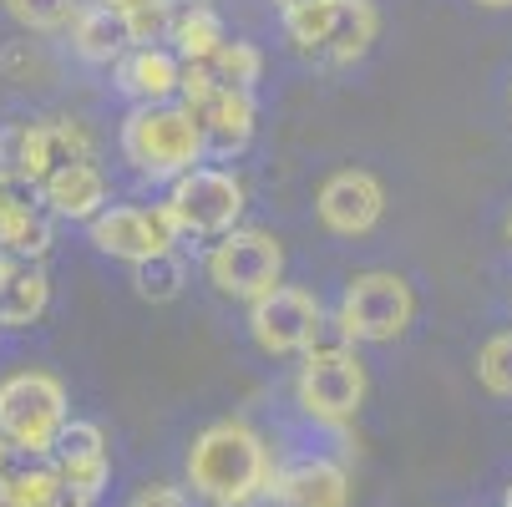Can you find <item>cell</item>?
Segmentation results:
<instances>
[{
	"mask_svg": "<svg viewBox=\"0 0 512 507\" xmlns=\"http://www.w3.org/2000/svg\"><path fill=\"white\" fill-rule=\"evenodd\" d=\"M274 482V467H269V447L264 437L229 416V421H213L203 426L193 447H188V487L198 502L208 507H249L254 497H264Z\"/></svg>",
	"mask_w": 512,
	"mask_h": 507,
	"instance_id": "obj_1",
	"label": "cell"
},
{
	"mask_svg": "<svg viewBox=\"0 0 512 507\" xmlns=\"http://www.w3.org/2000/svg\"><path fill=\"white\" fill-rule=\"evenodd\" d=\"M208 137L183 102H148L122 117V158L148 183H178L183 173L203 168Z\"/></svg>",
	"mask_w": 512,
	"mask_h": 507,
	"instance_id": "obj_2",
	"label": "cell"
},
{
	"mask_svg": "<svg viewBox=\"0 0 512 507\" xmlns=\"http://www.w3.org/2000/svg\"><path fill=\"white\" fill-rule=\"evenodd\" d=\"M381 31V16L371 0H310L300 11H284V36L300 56L350 66L371 51Z\"/></svg>",
	"mask_w": 512,
	"mask_h": 507,
	"instance_id": "obj_3",
	"label": "cell"
},
{
	"mask_svg": "<svg viewBox=\"0 0 512 507\" xmlns=\"http://www.w3.org/2000/svg\"><path fill=\"white\" fill-rule=\"evenodd\" d=\"M416 315V295L396 269H365L345 284V295L335 305V330L345 345H386L406 335Z\"/></svg>",
	"mask_w": 512,
	"mask_h": 507,
	"instance_id": "obj_4",
	"label": "cell"
},
{
	"mask_svg": "<svg viewBox=\"0 0 512 507\" xmlns=\"http://www.w3.org/2000/svg\"><path fill=\"white\" fill-rule=\"evenodd\" d=\"M365 391H371V376H365L360 355L340 340V345H315L300 360V376H295V401L310 421L320 426H350L365 406Z\"/></svg>",
	"mask_w": 512,
	"mask_h": 507,
	"instance_id": "obj_5",
	"label": "cell"
},
{
	"mask_svg": "<svg viewBox=\"0 0 512 507\" xmlns=\"http://www.w3.org/2000/svg\"><path fill=\"white\" fill-rule=\"evenodd\" d=\"M66 163H97V137L77 117H41L0 132V173L46 183Z\"/></svg>",
	"mask_w": 512,
	"mask_h": 507,
	"instance_id": "obj_6",
	"label": "cell"
},
{
	"mask_svg": "<svg viewBox=\"0 0 512 507\" xmlns=\"http://www.w3.org/2000/svg\"><path fill=\"white\" fill-rule=\"evenodd\" d=\"M66 426V386L51 371H11L0 381V431L11 447L31 457H51Z\"/></svg>",
	"mask_w": 512,
	"mask_h": 507,
	"instance_id": "obj_7",
	"label": "cell"
},
{
	"mask_svg": "<svg viewBox=\"0 0 512 507\" xmlns=\"http://www.w3.org/2000/svg\"><path fill=\"white\" fill-rule=\"evenodd\" d=\"M183 107L198 117L203 137H208V153L218 158H234L249 148V137H254V92L249 87H224L208 71V61H183V87H178Z\"/></svg>",
	"mask_w": 512,
	"mask_h": 507,
	"instance_id": "obj_8",
	"label": "cell"
},
{
	"mask_svg": "<svg viewBox=\"0 0 512 507\" xmlns=\"http://www.w3.org/2000/svg\"><path fill=\"white\" fill-rule=\"evenodd\" d=\"M203 274L218 295L254 305L269 289H279V279H284V244L269 229H234L208 249Z\"/></svg>",
	"mask_w": 512,
	"mask_h": 507,
	"instance_id": "obj_9",
	"label": "cell"
},
{
	"mask_svg": "<svg viewBox=\"0 0 512 507\" xmlns=\"http://www.w3.org/2000/svg\"><path fill=\"white\" fill-rule=\"evenodd\" d=\"M168 213H173L178 234L224 239L244 219V183L229 168H193L168 188Z\"/></svg>",
	"mask_w": 512,
	"mask_h": 507,
	"instance_id": "obj_10",
	"label": "cell"
},
{
	"mask_svg": "<svg viewBox=\"0 0 512 507\" xmlns=\"http://www.w3.org/2000/svg\"><path fill=\"white\" fill-rule=\"evenodd\" d=\"M87 239L97 254L107 259H127V264H142V259H158V254H173V244L183 239L168 203L158 208H137V203H107L97 219L87 224Z\"/></svg>",
	"mask_w": 512,
	"mask_h": 507,
	"instance_id": "obj_11",
	"label": "cell"
},
{
	"mask_svg": "<svg viewBox=\"0 0 512 507\" xmlns=\"http://www.w3.org/2000/svg\"><path fill=\"white\" fill-rule=\"evenodd\" d=\"M320 330H325V310L310 289L279 284L249 305V335L264 355H305L320 345Z\"/></svg>",
	"mask_w": 512,
	"mask_h": 507,
	"instance_id": "obj_12",
	"label": "cell"
},
{
	"mask_svg": "<svg viewBox=\"0 0 512 507\" xmlns=\"http://www.w3.org/2000/svg\"><path fill=\"white\" fill-rule=\"evenodd\" d=\"M315 213L320 224L340 239H365L381 219H386V188L376 173L365 168H335L320 193H315Z\"/></svg>",
	"mask_w": 512,
	"mask_h": 507,
	"instance_id": "obj_13",
	"label": "cell"
},
{
	"mask_svg": "<svg viewBox=\"0 0 512 507\" xmlns=\"http://www.w3.org/2000/svg\"><path fill=\"white\" fill-rule=\"evenodd\" d=\"M41 183L21 173H0V249H11L16 259H46L56 244L51 208H41Z\"/></svg>",
	"mask_w": 512,
	"mask_h": 507,
	"instance_id": "obj_14",
	"label": "cell"
},
{
	"mask_svg": "<svg viewBox=\"0 0 512 507\" xmlns=\"http://www.w3.org/2000/svg\"><path fill=\"white\" fill-rule=\"evenodd\" d=\"M112 82L122 97H132L137 107L148 102H173L183 87V56L168 46H127L112 61Z\"/></svg>",
	"mask_w": 512,
	"mask_h": 507,
	"instance_id": "obj_15",
	"label": "cell"
},
{
	"mask_svg": "<svg viewBox=\"0 0 512 507\" xmlns=\"http://www.w3.org/2000/svg\"><path fill=\"white\" fill-rule=\"evenodd\" d=\"M269 497H279L284 507H350V477L330 457H305L274 472Z\"/></svg>",
	"mask_w": 512,
	"mask_h": 507,
	"instance_id": "obj_16",
	"label": "cell"
},
{
	"mask_svg": "<svg viewBox=\"0 0 512 507\" xmlns=\"http://www.w3.org/2000/svg\"><path fill=\"white\" fill-rule=\"evenodd\" d=\"M51 467L71 487H82V492L97 497L107 487V472H112V462H107V431L97 421H66L56 447H51Z\"/></svg>",
	"mask_w": 512,
	"mask_h": 507,
	"instance_id": "obj_17",
	"label": "cell"
},
{
	"mask_svg": "<svg viewBox=\"0 0 512 507\" xmlns=\"http://www.w3.org/2000/svg\"><path fill=\"white\" fill-rule=\"evenodd\" d=\"M41 198L56 219H77V224H92L97 213L107 208V178L97 163H66L56 168L46 183H41Z\"/></svg>",
	"mask_w": 512,
	"mask_h": 507,
	"instance_id": "obj_18",
	"label": "cell"
},
{
	"mask_svg": "<svg viewBox=\"0 0 512 507\" xmlns=\"http://www.w3.org/2000/svg\"><path fill=\"white\" fill-rule=\"evenodd\" d=\"M71 46H77V56L92 61V66H112L132 46L122 11L107 6V0H87V6L77 11V21H71Z\"/></svg>",
	"mask_w": 512,
	"mask_h": 507,
	"instance_id": "obj_19",
	"label": "cell"
},
{
	"mask_svg": "<svg viewBox=\"0 0 512 507\" xmlns=\"http://www.w3.org/2000/svg\"><path fill=\"white\" fill-rule=\"evenodd\" d=\"M224 41H229L224 16H218L208 0H183V6H178V31H173V51L183 61H213Z\"/></svg>",
	"mask_w": 512,
	"mask_h": 507,
	"instance_id": "obj_20",
	"label": "cell"
},
{
	"mask_svg": "<svg viewBox=\"0 0 512 507\" xmlns=\"http://www.w3.org/2000/svg\"><path fill=\"white\" fill-rule=\"evenodd\" d=\"M46 305H51V279H46V269L26 264L6 289H0V325H6V330H26V325H36L46 315Z\"/></svg>",
	"mask_w": 512,
	"mask_h": 507,
	"instance_id": "obj_21",
	"label": "cell"
},
{
	"mask_svg": "<svg viewBox=\"0 0 512 507\" xmlns=\"http://www.w3.org/2000/svg\"><path fill=\"white\" fill-rule=\"evenodd\" d=\"M183 284H188V264L178 254H158V259L132 264V289H137V300H148V305H173L183 295Z\"/></svg>",
	"mask_w": 512,
	"mask_h": 507,
	"instance_id": "obj_22",
	"label": "cell"
},
{
	"mask_svg": "<svg viewBox=\"0 0 512 507\" xmlns=\"http://www.w3.org/2000/svg\"><path fill=\"white\" fill-rule=\"evenodd\" d=\"M132 46H168L178 31V0H132L122 6Z\"/></svg>",
	"mask_w": 512,
	"mask_h": 507,
	"instance_id": "obj_23",
	"label": "cell"
},
{
	"mask_svg": "<svg viewBox=\"0 0 512 507\" xmlns=\"http://www.w3.org/2000/svg\"><path fill=\"white\" fill-rule=\"evenodd\" d=\"M208 71L224 87H249L254 92V82L264 77V51L254 41H224V46H218V56L208 61Z\"/></svg>",
	"mask_w": 512,
	"mask_h": 507,
	"instance_id": "obj_24",
	"label": "cell"
},
{
	"mask_svg": "<svg viewBox=\"0 0 512 507\" xmlns=\"http://www.w3.org/2000/svg\"><path fill=\"white\" fill-rule=\"evenodd\" d=\"M477 381H482V391L512 401V330L492 335V340L477 350Z\"/></svg>",
	"mask_w": 512,
	"mask_h": 507,
	"instance_id": "obj_25",
	"label": "cell"
},
{
	"mask_svg": "<svg viewBox=\"0 0 512 507\" xmlns=\"http://www.w3.org/2000/svg\"><path fill=\"white\" fill-rule=\"evenodd\" d=\"M6 11L26 31H61V26L77 21L82 0H6Z\"/></svg>",
	"mask_w": 512,
	"mask_h": 507,
	"instance_id": "obj_26",
	"label": "cell"
},
{
	"mask_svg": "<svg viewBox=\"0 0 512 507\" xmlns=\"http://www.w3.org/2000/svg\"><path fill=\"white\" fill-rule=\"evenodd\" d=\"M61 472L56 467H26V472H6V487L16 492L21 507H51L56 492H61Z\"/></svg>",
	"mask_w": 512,
	"mask_h": 507,
	"instance_id": "obj_27",
	"label": "cell"
},
{
	"mask_svg": "<svg viewBox=\"0 0 512 507\" xmlns=\"http://www.w3.org/2000/svg\"><path fill=\"white\" fill-rule=\"evenodd\" d=\"M127 507H188V497H183L178 487H163V482H158V487H142Z\"/></svg>",
	"mask_w": 512,
	"mask_h": 507,
	"instance_id": "obj_28",
	"label": "cell"
},
{
	"mask_svg": "<svg viewBox=\"0 0 512 507\" xmlns=\"http://www.w3.org/2000/svg\"><path fill=\"white\" fill-rule=\"evenodd\" d=\"M16 274H21V259H16L11 249H0V289H6V284H11Z\"/></svg>",
	"mask_w": 512,
	"mask_h": 507,
	"instance_id": "obj_29",
	"label": "cell"
},
{
	"mask_svg": "<svg viewBox=\"0 0 512 507\" xmlns=\"http://www.w3.org/2000/svg\"><path fill=\"white\" fill-rule=\"evenodd\" d=\"M0 507H21V502H16V492L6 487V477H0Z\"/></svg>",
	"mask_w": 512,
	"mask_h": 507,
	"instance_id": "obj_30",
	"label": "cell"
},
{
	"mask_svg": "<svg viewBox=\"0 0 512 507\" xmlns=\"http://www.w3.org/2000/svg\"><path fill=\"white\" fill-rule=\"evenodd\" d=\"M6 457H11V437L0 431V477H6Z\"/></svg>",
	"mask_w": 512,
	"mask_h": 507,
	"instance_id": "obj_31",
	"label": "cell"
},
{
	"mask_svg": "<svg viewBox=\"0 0 512 507\" xmlns=\"http://www.w3.org/2000/svg\"><path fill=\"white\" fill-rule=\"evenodd\" d=\"M477 6H487V11H512V0H477Z\"/></svg>",
	"mask_w": 512,
	"mask_h": 507,
	"instance_id": "obj_32",
	"label": "cell"
},
{
	"mask_svg": "<svg viewBox=\"0 0 512 507\" xmlns=\"http://www.w3.org/2000/svg\"><path fill=\"white\" fill-rule=\"evenodd\" d=\"M300 6H310V0H279V11H300Z\"/></svg>",
	"mask_w": 512,
	"mask_h": 507,
	"instance_id": "obj_33",
	"label": "cell"
},
{
	"mask_svg": "<svg viewBox=\"0 0 512 507\" xmlns=\"http://www.w3.org/2000/svg\"><path fill=\"white\" fill-rule=\"evenodd\" d=\"M502 507H512V482H507V497H502Z\"/></svg>",
	"mask_w": 512,
	"mask_h": 507,
	"instance_id": "obj_34",
	"label": "cell"
},
{
	"mask_svg": "<svg viewBox=\"0 0 512 507\" xmlns=\"http://www.w3.org/2000/svg\"><path fill=\"white\" fill-rule=\"evenodd\" d=\"M107 6H117V11H122V6H132V0H107Z\"/></svg>",
	"mask_w": 512,
	"mask_h": 507,
	"instance_id": "obj_35",
	"label": "cell"
},
{
	"mask_svg": "<svg viewBox=\"0 0 512 507\" xmlns=\"http://www.w3.org/2000/svg\"><path fill=\"white\" fill-rule=\"evenodd\" d=\"M507 244H512V219H507Z\"/></svg>",
	"mask_w": 512,
	"mask_h": 507,
	"instance_id": "obj_36",
	"label": "cell"
}]
</instances>
